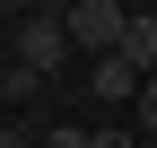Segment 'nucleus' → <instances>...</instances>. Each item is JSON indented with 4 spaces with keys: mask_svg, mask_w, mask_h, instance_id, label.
<instances>
[{
    "mask_svg": "<svg viewBox=\"0 0 157 148\" xmlns=\"http://www.w3.org/2000/svg\"><path fill=\"white\" fill-rule=\"evenodd\" d=\"M131 17H140L131 0H70L61 26H70V44H78V52H96V61H105V52H122V26H131Z\"/></svg>",
    "mask_w": 157,
    "mask_h": 148,
    "instance_id": "obj_1",
    "label": "nucleus"
},
{
    "mask_svg": "<svg viewBox=\"0 0 157 148\" xmlns=\"http://www.w3.org/2000/svg\"><path fill=\"white\" fill-rule=\"evenodd\" d=\"M70 26H61V17H17V61H26L35 70V79H61V70H70Z\"/></svg>",
    "mask_w": 157,
    "mask_h": 148,
    "instance_id": "obj_2",
    "label": "nucleus"
},
{
    "mask_svg": "<svg viewBox=\"0 0 157 148\" xmlns=\"http://www.w3.org/2000/svg\"><path fill=\"white\" fill-rule=\"evenodd\" d=\"M140 87H148V79H140V70H131V61H122V52H105V61H96V70H87V96H105V105H122V96H131V105H140Z\"/></svg>",
    "mask_w": 157,
    "mask_h": 148,
    "instance_id": "obj_3",
    "label": "nucleus"
},
{
    "mask_svg": "<svg viewBox=\"0 0 157 148\" xmlns=\"http://www.w3.org/2000/svg\"><path fill=\"white\" fill-rule=\"evenodd\" d=\"M122 61L140 70V79H157V17H131L122 26Z\"/></svg>",
    "mask_w": 157,
    "mask_h": 148,
    "instance_id": "obj_4",
    "label": "nucleus"
},
{
    "mask_svg": "<svg viewBox=\"0 0 157 148\" xmlns=\"http://www.w3.org/2000/svg\"><path fill=\"white\" fill-rule=\"evenodd\" d=\"M35 87H44V79H35L26 61H9V70H0V96H35Z\"/></svg>",
    "mask_w": 157,
    "mask_h": 148,
    "instance_id": "obj_5",
    "label": "nucleus"
},
{
    "mask_svg": "<svg viewBox=\"0 0 157 148\" xmlns=\"http://www.w3.org/2000/svg\"><path fill=\"white\" fill-rule=\"evenodd\" d=\"M0 9H26V17H70V0H0Z\"/></svg>",
    "mask_w": 157,
    "mask_h": 148,
    "instance_id": "obj_6",
    "label": "nucleus"
},
{
    "mask_svg": "<svg viewBox=\"0 0 157 148\" xmlns=\"http://www.w3.org/2000/svg\"><path fill=\"white\" fill-rule=\"evenodd\" d=\"M87 139H96V131H78V122H61V131H52L44 148H87Z\"/></svg>",
    "mask_w": 157,
    "mask_h": 148,
    "instance_id": "obj_7",
    "label": "nucleus"
},
{
    "mask_svg": "<svg viewBox=\"0 0 157 148\" xmlns=\"http://www.w3.org/2000/svg\"><path fill=\"white\" fill-rule=\"evenodd\" d=\"M140 131H148V139H157V79H148V87H140Z\"/></svg>",
    "mask_w": 157,
    "mask_h": 148,
    "instance_id": "obj_8",
    "label": "nucleus"
},
{
    "mask_svg": "<svg viewBox=\"0 0 157 148\" xmlns=\"http://www.w3.org/2000/svg\"><path fill=\"white\" fill-rule=\"evenodd\" d=\"M0 148H35V131L26 122H0Z\"/></svg>",
    "mask_w": 157,
    "mask_h": 148,
    "instance_id": "obj_9",
    "label": "nucleus"
},
{
    "mask_svg": "<svg viewBox=\"0 0 157 148\" xmlns=\"http://www.w3.org/2000/svg\"><path fill=\"white\" fill-rule=\"evenodd\" d=\"M87 148H140V139H131V131H96Z\"/></svg>",
    "mask_w": 157,
    "mask_h": 148,
    "instance_id": "obj_10",
    "label": "nucleus"
}]
</instances>
